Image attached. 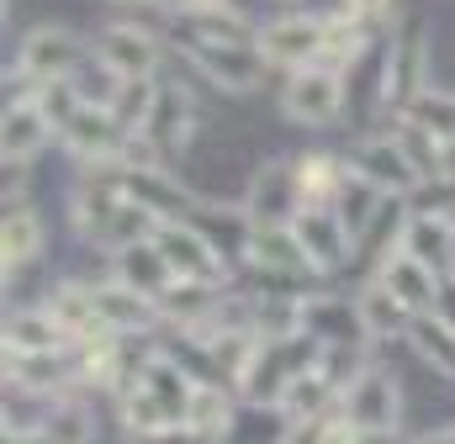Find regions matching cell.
Segmentation results:
<instances>
[{
    "instance_id": "6",
    "label": "cell",
    "mask_w": 455,
    "mask_h": 444,
    "mask_svg": "<svg viewBox=\"0 0 455 444\" xmlns=\"http://www.w3.org/2000/svg\"><path fill=\"white\" fill-rule=\"evenodd\" d=\"M154 243H159L164 265L175 270V281H191V286H223L228 281V259L202 238V227H191V222H159Z\"/></svg>"
},
{
    "instance_id": "19",
    "label": "cell",
    "mask_w": 455,
    "mask_h": 444,
    "mask_svg": "<svg viewBox=\"0 0 455 444\" xmlns=\"http://www.w3.org/2000/svg\"><path fill=\"white\" fill-rule=\"evenodd\" d=\"M112 281L122 286H132L138 297H148V302H164L180 281H175V270L164 265V254H159V243L154 238H143V243H127L122 254H112Z\"/></svg>"
},
{
    "instance_id": "2",
    "label": "cell",
    "mask_w": 455,
    "mask_h": 444,
    "mask_svg": "<svg viewBox=\"0 0 455 444\" xmlns=\"http://www.w3.org/2000/svg\"><path fill=\"white\" fill-rule=\"evenodd\" d=\"M424 75H429V37H424V21H408L392 37L387 59H381V96H376V107L403 116V111L429 91Z\"/></svg>"
},
{
    "instance_id": "30",
    "label": "cell",
    "mask_w": 455,
    "mask_h": 444,
    "mask_svg": "<svg viewBox=\"0 0 455 444\" xmlns=\"http://www.w3.org/2000/svg\"><path fill=\"white\" fill-rule=\"evenodd\" d=\"M233 413H238V402L228 397L218 381H202L196 386V397H191V413H186V429H196L202 440H223L228 434V424H233Z\"/></svg>"
},
{
    "instance_id": "36",
    "label": "cell",
    "mask_w": 455,
    "mask_h": 444,
    "mask_svg": "<svg viewBox=\"0 0 455 444\" xmlns=\"http://www.w3.org/2000/svg\"><path fill=\"white\" fill-rule=\"evenodd\" d=\"M440 186H455V138L440 143Z\"/></svg>"
},
{
    "instance_id": "16",
    "label": "cell",
    "mask_w": 455,
    "mask_h": 444,
    "mask_svg": "<svg viewBox=\"0 0 455 444\" xmlns=\"http://www.w3.org/2000/svg\"><path fill=\"white\" fill-rule=\"evenodd\" d=\"M243 259H249L265 281H302V275H318V270H313V254H307L302 238H297V227H254Z\"/></svg>"
},
{
    "instance_id": "38",
    "label": "cell",
    "mask_w": 455,
    "mask_h": 444,
    "mask_svg": "<svg viewBox=\"0 0 455 444\" xmlns=\"http://www.w3.org/2000/svg\"><path fill=\"white\" fill-rule=\"evenodd\" d=\"M175 11H196V5H218V0H170Z\"/></svg>"
},
{
    "instance_id": "18",
    "label": "cell",
    "mask_w": 455,
    "mask_h": 444,
    "mask_svg": "<svg viewBox=\"0 0 455 444\" xmlns=\"http://www.w3.org/2000/svg\"><path fill=\"white\" fill-rule=\"evenodd\" d=\"M297 227V238H302V249L313 254V270L318 275H329V270H339L355 259V238H349V227L339 222L334 207H302V218L291 222Z\"/></svg>"
},
{
    "instance_id": "25",
    "label": "cell",
    "mask_w": 455,
    "mask_h": 444,
    "mask_svg": "<svg viewBox=\"0 0 455 444\" xmlns=\"http://www.w3.org/2000/svg\"><path fill=\"white\" fill-rule=\"evenodd\" d=\"M297 186H302V207H334L339 191L349 186V159L334 154H297Z\"/></svg>"
},
{
    "instance_id": "29",
    "label": "cell",
    "mask_w": 455,
    "mask_h": 444,
    "mask_svg": "<svg viewBox=\"0 0 455 444\" xmlns=\"http://www.w3.org/2000/svg\"><path fill=\"white\" fill-rule=\"evenodd\" d=\"M387 202H392L387 191H376L371 180H360V175L349 170V186L339 191V202H334V212H339V222L349 227V238L360 243V238H365V233L376 227V218L387 212Z\"/></svg>"
},
{
    "instance_id": "11",
    "label": "cell",
    "mask_w": 455,
    "mask_h": 444,
    "mask_svg": "<svg viewBox=\"0 0 455 444\" xmlns=\"http://www.w3.org/2000/svg\"><path fill=\"white\" fill-rule=\"evenodd\" d=\"M254 43H259L265 64L291 69V75L323 59V27H318V16H275V21L259 27Z\"/></svg>"
},
{
    "instance_id": "39",
    "label": "cell",
    "mask_w": 455,
    "mask_h": 444,
    "mask_svg": "<svg viewBox=\"0 0 455 444\" xmlns=\"http://www.w3.org/2000/svg\"><path fill=\"white\" fill-rule=\"evenodd\" d=\"M451 222H455V207H451Z\"/></svg>"
},
{
    "instance_id": "23",
    "label": "cell",
    "mask_w": 455,
    "mask_h": 444,
    "mask_svg": "<svg viewBox=\"0 0 455 444\" xmlns=\"http://www.w3.org/2000/svg\"><path fill=\"white\" fill-rule=\"evenodd\" d=\"M196 386H202V381H191V370H180L170 354H154V360L143 365V376H138V392H148V397L164 408V418H170V424H186Z\"/></svg>"
},
{
    "instance_id": "17",
    "label": "cell",
    "mask_w": 455,
    "mask_h": 444,
    "mask_svg": "<svg viewBox=\"0 0 455 444\" xmlns=\"http://www.w3.org/2000/svg\"><path fill=\"white\" fill-rule=\"evenodd\" d=\"M302 333L318 338L323 349H365V323H360V307L344 302V297H307L302 302Z\"/></svg>"
},
{
    "instance_id": "35",
    "label": "cell",
    "mask_w": 455,
    "mask_h": 444,
    "mask_svg": "<svg viewBox=\"0 0 455 444\" xmlns=\"http://www.w3.org/2000/svg\"><path fill=\"white\" fill-rule=\"evenodd\" d=\"M339 11L349 21H360V27H381L397 11V0H339Z\"/></svg>"
},
{
    "instance_id": "1",
    "label": "cell",
    "mask_w": 455,
    "mask_h": 444,
    "mask_svg": "<svg viewBox=\"0 0 455 444\" xmlns=\"http://www.w3.org/2000/svg\"><path fill=\"white\" fill-rule=\"evenodd\" d=\"M69 212H75L80 238H85V243H96V249H107V254H122L127 243L154 238V227H159V222L148 218V212H143V207H138L116 180L91 175V170H85V186L75 191Z\"/></svg>"
},
{
    "instance_id": "37",
    "label": "cell",
    "mask_w": 455,
    "mask_h": 444,
    "mask_svg": "<svg viewBox=\"0 0 455 444\" xmlns=\"http://www.w3.org/2000/svg\"><path fill=\"white\" fill-rule=\"evenodd\" d=\"M413 444H455V429H440V434H424V440H413Z\"/></svg>"
},
{
    "instance_id": "28",
    "label": "cell",
    "mask_w": 455,
    "mask_h": 444,
    "mask_svg": "<svg viewBox=\"0 0 455 444\" xmlns=\"http://www.w3.org/2000/svg\"><path fill=\"white\" fill-rule=\"evenodd\" d=\"M408 344H413V354L429 370H440V376L455 381V323H445L440 313H424V318L408 323Z\"/></svg>"
},
{
    "instance_id": "27",
    "label": "cell",
    "mask_w": 455,
    "mask_h": 444,
    "mask_svg": "<svg viewBox=\"0 0 455 444\" xmlns=\"http://www.w3.org/2000/svg\"><path fill=\"white\" fill-rule=\"evenodd\" d=\"M43 254V218L32 207H5V227H0V259H5V281Z\"/></svg>"
},
{
    "instance_id": "22",
    "label": "cell",
    "mask_w": 455,
    "mask_h": 444,
    "mask_svg": "<svg viewBox=\"0 0 455 444\" xmlns=\"http://www.w3.org/2000/svg\"><path fill=\"white\" fill-rule=\"evenodd\" d=\"M75 338L48 307H27L5 318V354H69Z\"/></svg>"
},
{
    "instance_id": "5",
    "label": "cell",
    "mask_w": 455,
    "mask_h": 444,
    "mask_svg": "<svg viewBox=\"0 0 455 444\" xmlns=\"http://www.w3.org/2000/svg\"><path fill=\"white\" fill-rule=\"evenodd\" d=\"M243 218L249 227H291L302 218V186H297V164L270 159L249 175L243 186Z\"/></svg>"
},
{
    "instance_id": "24",
    "label": "cell",
    "mask_w": 455,
    "mask_h": 444,
    "mask_svg": "<svg viewBox=\"0 0 455 444\" xmlns=\"http://www.w3.org/2000/svg\"><path fill=\"white\" fill-rule=\"evenodd\" d=\"M291 434H297V424L281 402H249L233 413V424L218 444H286Z\"/></svg>"
},
{
    "instance_id": "15",
    "label": "cell",
    "mask_w": 455,
    "mask_h": 444,
    "mask_svg": "<svg viewBox=\"0 0 455 444\" xmlns=\"http://www.w3.org/2000/svg\"><path fill=\"white\" fill-rule=\"evenodd\" d=\"M96 59L112 64L127 85L159 80V43H154V32H143V27H107V32L96 37Z\"/></svg>"
},
{
    "instance_id": "13",
    "label": "cell",
    "mask_w": 455,
    "mask_h": 444,
    "mask_svg": "<svg viewBox=\"0 0 455 444\" xmlns=\"http://www.w3.org/2000/svg\"><path fill=\"white\" fill-rule=\"evenodd\" d=\"M397 249L408 259H419L429 275L455 281V222H451V212H408Z\"/></svg>"
},
{
    "instance_id": "20",
    "label": "cell",
    "mask_w": 455,
    "mask_h": 444,
    "mask_svg": "<svg viewBox=\"0 0 455 444\" xmlns=\"http://www.w3.org/2000/svg\"><path fill=\"white\" fill-rule=\"evenodd\" d=\"M371 281H381V286H387V291H392L408 313H413V318L440 313V291H445V281H440V275H429V270H424L419 259H408L403 249H397V254H392V259L371 275Z\"/></svg>"
},
{
    "instance_id": "3",
    "label": "cell",
    "mask_w": 455,
    "mask_h": 444,
    "mask_svg": "<svg viewBox=\"0 0 455 444\" xmlns=\"http://www.w3.org/2000/svg\"><path fill=\"white\" fill-rule=\"evenodd\" d=\"M91 53L96 48L80 32H69V27H32L27 43H21V53H16V80H27L32 91L53 85V80H69Z\"/></svg>"
},
{
    "instance_id": "34",
    "label": "cell",
    "mask_w": 455,
    "mask_h": 444,
    "mask_svg": "<svg viewBox=\"0 0 455 444\" xmlns=\"http://www.w3.org/2000/svg\"><path fill=\"white\" fill-rule=\"evenodd\" d=\"M403 116L419 122V127H424L429 138H440V143H451L455 138V96H445V91H424Z\"/></svg>"
},
{
    "instance_id": "32",
    "label": "cell",
    "mask_w": 455,
    "mask_h": 444,
    "mask_svg": "<svg viewBox=\"0 0 455 444\" xmlns=\"http://www.w3.org/2000/svg\"><path fill=\"white\" fill-rule=\"evenodd\" d=\"M318 27H323V59L318 64H329V69H349L360 53H365V27L360 21H349L344 11H334V16H318Z\"/></svg>"
},
{
    "instance_id": "10",
    "label": "cell",
    "mask_w": 455,
    "mask_h": 444,
    "mask_svg": "<svg viewBox=\"0 0 455 444\" xmlns=\"http://www.w3.org/2000/svg\"><path fill=\"white\" fill-rule=\"evenodd\" d=\"M218 91L228 96H243V91H254L259 80H265V53H259V43H196V48H180Z\"/></svg>"
},
{
    "instance_id": "9",
    "label": "cell",
    "mask_w": 455,
    "mask_h": 444,
    "mask_svg": "<svg viewBox=\"0 0 455 444\" xmlns=\"http://www.w3.org/2000/svg\"><path fill=\"white\" fill-rule=\"evenodd\" d=\"M349 170H355L360 180H371L376 191H387V196H413V191L424 186V175L413 170V159H408V148L397 143V132H381V138L355 143Z\"/></svg>"
},
{
    "instance_id": "4",
    "label": "cell",
    "mask_w": 455,
    "mask_h": 444,
    "mask_svg": "<svg viewBox=\"0 0 455 444\" xmlns=\"http://www.w3.org/2000/svg\"><path fill=\"white\" fill-rule=\"evenodd\" d=\"M339 418L360 434H392L403 424V386L381 370V365H365L339 397Z\"/></svg>"
},
{
    "instance_id": "33",
    "label": "cell",
    "mask_w": 455,
    "mask_h": 444,
    "mask_svg": "<svg viewBox=\"0 0 455 444\" xmlns=\"http://www.w3.org/2000/svg\"><path fill=\"white\" fill-rule=\"evenodd\" d=\"M69 85L80 91V101H85V107H101V111H112L116 101H122V91H127V80L116 75L112 64H101L96 53H91V59L69 75Z\"/></svg>"
},
{
    "instance_id": "8",
    "label": "cell",
    "mask_w": 455,
    "mask_h": 444,
    "mask_svg": "<svg viewBox=\"0 0 455 444\" xmlns=\"http://www.w3.org/2000/svg\"><path fill=\"white\" fill-rule=\"evenodd\" d=\"M191 91L186 85H175V80H154V96H148V111H143V127H138V138L159 154V159H170V154H180L186 143H191Z\"/></svg>"
},
{
    "instance_id": "12",
    "label": "cell",
    "mask_w": 455,
    "mask_h": 444,
    "mask_svg": "<svg viewBox=\"0 0 455 444\" xmlns=\"http://www.w3.org/2000/svg\"><path fill=\"white\" fill-rule=\"evenodd\" d=\"M91 297H96V318H101V329L116 333V338H148L154 329H164V307L148 302V297H138V291L122 286V281H101V286H91Z\"/></svg>"
},
{
    "instance_id": "31",
    "label": "cell",
    "mask_w": 455,
    "mask_h": 444,
    "mask_svg": "<svg viewBox=\"0 0 455 444\" xmlns=\"http://www.w3.org/2000/svg\"><path fill=\"white\" fill-rule=\"evenodd\" d=\"M43 444H96V418L85 413V402H69V397H53L48 413H43Z\"/></svg>"
},
{
    "instance_id": "21",
    "label": "cell",
    "mask_w": 455,
    "mask_h": 444,
    "mask_svg": "<svg viewBox=\"0 0 455 444\" xmlns=\"http://www.w3.org/2000/svg\"><path fill=\"white\" fill-rule=\"evenodd\" d=\"M48 138H59V132H53V122L37 111L32 96H21V101L5 107V122H0V154H5V164H32V159L48 148Z\"/></svg>"
},
{
    "instance_id": "14",
    "label": "cell",
    "mask_w": 455,
    "mask_h": 444,
    "mask_svg": "<svg viewBox=\"0 0 455 444\" xmlns=\"http://www.w3.org/2000/svg\"><path fill=\"white\" fill-rule=\"evenodd\" d=\"M127 138H132V132L116 122V111H101V107H80V116L59 132V143H64L85 170H91V164H116Z\"/></svg>"
},
{
    "instance_id": "7",
    "label": "cell",
    "mask_w": 455,
    "mask_h": 444,
    "mask_svg": "<svg viewBox=\"0 0 455 444\" xmlns=\"http://www.w3.org/2000/svg\"><path fill=\"white\" fill-rule=\"evenodd\" d=\"M344 75L339 69H329V64H307V69H297L291 80H286V91H281V111L291 116V122H302V127H329L334 116L344 111Z\"/></svg>"
},
{
    "instance_id": "26",
    "label": "cell",
    "mask_w": 455,
    "mask_h": 444,
    "mask_svg": "<svg viewBox=\"0 0 455 444\" xmlns=\"http://www.w3.org/2000/svg\"><path fill=\"white\" fill-rule=\"evenodd\" d=\"M355 307H360V323L371 338H408V323H413V313L381 286V281H365L360 286V297H355Z\"/></svg>"
}]
</instances>
